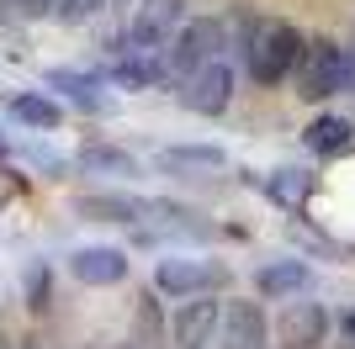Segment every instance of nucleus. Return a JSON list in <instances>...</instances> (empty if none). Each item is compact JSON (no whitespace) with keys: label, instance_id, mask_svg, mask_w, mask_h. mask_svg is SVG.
I'll list each match as a JSON object with an SVG mask.
<instances>
[{"label":"nucleus","instance_id":"1","mask_svg":"<svg viewBox=\"0 0 355 349\" xmlns=\"http://www.w3.org/2000/svg\"><path fill=\"white\" fill-rule=\"evenodd\" d=\"M302 48H308L302 27H292V21H260V32H254L250 43H244V53H239V69L250 74L260 90H276V85L292 80Z\"/></svg>","mask_w":355,"mask_h":349},{"label":"nucleus","instance_id":"2","mask_svg":"<svg viewBox=\"0 0 355 349\" xmlns=\"http://www.w3.org/2000/svg\"><path fill=\"white\" fill-rule=\"evenodd\" d=\"M355 80V48L334 43V37H318V43L302 48V58H297L292 69V85L302 101H334V96H345Z\"/></svg>","mask_w":355,"mask_h":349},{"label":"nucleus","instance_id":"3","mask_svg":"<svg viewBox=\"0 0 355 349\" xmlns=\"http://www.w3.org/2000/svg\"><path fill=\"white\" fill-rule=\"evenodd\" d=\"M207 58H223V16H186L180 32L159 48V85H180Z\"/></svg>","mask_w":355,"mask_h":349},{"label":"nucleus","instance_id":"4","mask_svg":"<svg viewBox=\"0 0 355 349\" xmlns=\"http://www.w3.org/2000/svg\"><path fill=\"white\" fill-rule=\"evenodd\" d=\"M186 0H138L133 16H128V27L106 43V53H144V58H159V48L170 43L186 21Z\"/></svg>","mask_w":355,"mask_h":349},{"label":"nucleus","instance_id":"5","mask_svg":"<svg viewBox=\"0 0 355 349\" xmlns=\"http://www.w3.org/2000/svg\"><path fill=\"white\" fill-rule=\"evenodd\" d=\"M234 80H239V69L228 64V58H207L202 69H191L186 80L175 85V101H180V111H191V116H223L228 106H234Z\"/></svg>","mask_w":355,"mask_h":349},{"label":"nucleus","instance_id":"6","mask_svg":"<svg viewBox=\"0 0 355 349\" xmlns=\"http://www.w3.org/2000/svg\"><path fill=\"white\" fill-rule=\"evenodd\" d=\"M228 286V265L218 260H191V254H164L154 265V296H170V302H186V296H202V291Z\"/></svg>","mask_w":355,"mask_h":349},{"label":"nucleus","instance_id":"7","mask_svg":"<svg viewBox=\"0 0 355 349\" xmlns=\"http://www.w3.org/2000/svg\"><path fill=\"white\" fill-rule=\"evenodd\" d=\"M218 318H223V296L202 291V296H186V302L170 307L164 318V344L175 349H212L218 339Z\"/></svg>","mask_w":355,"mask_h":349},{"label":"nucleus","instance_id":"8","mask_svg":"<svg viewBox=\"0 0 355 349\" xmlns=\"http://www.w3.org/2000/svg\"><path fill=\"white\" fill-rule=\"evenodd\" d=\"M270 334L282 349H324L329 334H334V312L318 296H292L282 307V318L270 323Z\"/></svg>","mask_w":355,"mask_h":349},{"label":"nucleus","instance_id":"9","mask_svg":"<svg viewBox=\"0 0 355 349\" xmlns=\"http://www.w3.org/2000/svg\"><path fill=\"white\" fill-rule=\"evenodd\" d=\"M270 344V318L254 296H223V318L212 349H266Z\"/></svg>","mask_w":355,"mask_h":349},{"label":"nucleus","instance_id":"10","mask_svg":"<svg viewBox=\"0 0 355 349\" xmlns=\"http://www.w3.org/2000/svg\"><path fill=\"white\" fill-rule=\"evenodd\" d=\"M313 265L308 254H282V260H266L254 270V296H266V302H292V296H308L313 291Z\"/></svg>","mask_w":355,"mask_h":349},{"label":"nucleus","instance_id":"11","mask_svg":"<svg viewBox=\"0 0 355 349\" xmlns=\"http://www.w3.org/2000/svg\"><path fill=\"white\" fill-rule=\"evenodd\" d=\"M69 276L80 286H122V280L133 276V260L117 244H85V249L69 254Z\"/></svg>","mask_w":355,"mask_h":349},{"label":"nucleus","instance_id":"12","mask_svg":"<svg viewBox=\"0 0 355 349\" xmlns=\"http://www.w3.org/2000/svg\"><path fill=\"white\" fill-rule=\"evenodd\" d=\"M43 85L48 90H59L69 106H80V111L90 116H112V96H106V80L101 74H90V69H69V64H59V69H48L43 74Z\"/></svg>","mask_w":355,"mask_h":349},{"label":"nucleus","instance_id":"13","mask_svg":"<svg viewBox=\"0 0 355 349\" xmlns=\"http://www.w3.org/2000/svg\"><path fill=\"white\" fill-rule=\"evenodd\" d=\"M154 164H159L170 180H212L218 170H228V154H223L218 143H170L154 154Z\"/></svg>","mask_w":355,"mask_h":349},{"label":"nucleus","instance_id":"14","mask_svg":"<svg viewBox=\"0 0 355 349\" xmlns=\"http://www.w3.org/2000/svg\"><path fill=\"white\" fill-rule=\"evenodd\" d=\"M260 190L282 206L286 217H297V212H308L313 190H318V174H313V170H297V164H276L270 174H260Z\"/></svg>","mask_w":355,"mask_h":349},{"label":"nucleus","instance_id":"15","mask_svg":"<svg viewBox=\"0 0 355 349\" xmlns=\"http://www.w3.org/2000/svg\"><path fill=\"white\" fill-rule=\"evenodd\" d=\"M159 196H133V190H90L80 196V212L96 222H148Z\"/></svg>","mask_w":355,"mask_h":349},{"label":"nucleus","instance_id":"16","mask_svg":"<svg viewBox=\"0 0 355 349\" xmlns=\"http://www.w3.org/2000/svg\"><path fill=\"white\" fill-rule=\"evenodd\" d=\"M302 148H308L313 159H340V154H350L355 148V122L340 111H318L302 127Z\"/></svg>","mask_w":355,"mask_h":349},{"label":"nucleus","instance_id":"17","mask_svg":"<svg viewBox=\"0 0 355 349\" xmlns=\"http://www.w3.org/2000/svg\"><path fill=\"white\" fill-rule=\"evenodd\" d=\"M6 111H11V122H21V127L32 132H53L64 122V106L48 96V90H16L11 101H6Z\"/></svg>","mask_w":355,"mask_h":349},{"label":"nucleus","instance_id":"18","mask_svg":"<svg viewBox=\"0 0 355 349\" xmlns=\"http://www.w3.org/2000/svg\"><path fill=\"white\" fill-rule=\"evenodd\" d=\"M74 164H80L85 174H128V180L138 174V159L128 154V148H112V143H85L80 154H74Z\"/></svg>","mask_w":355,"mask_h":349},{"label":"nucleus","instance_id":"19","mask_svg":"<svg viewBox=\"0 0 355 349\" xmlns=\"http://www.w3.org/2000/svg\"><path fill=\"white\" fill-rule=\"evenodd\" d=\"M21 286H27V307H37V312H43V307H48V265H32Z\"/></svg>","mask_w":355,"mask_h":349},{"label":"nucleus","instance_id":"20","mask_svg":"<svg viewBox=\"0 0 355 349\" xmlns=\"http://www.w3.org/2000/svg\"><path fill=\"white\" fill-rule=\"evenodd\" d=\"M27 159L37 164V170H53V174L64 170V159H59V154H53V148H27Z\"/></svg>","mask_w":355,"mask_h":349},{"label":"nucleus","instance_id":"21","mask_svg":"<svg viewBox=\"0 0 355 349\" xmlns=\"http://www.w3.org/2000/svg\"><path fill=\"white\" fill-rule=\"evenodd\" d=\"M112 6H128V0H106V11H112Z\"/></svg>","mask_w":355,"mask_h":349},{"label":"nucleus","instance_id":"22","mask_svg":"<svg viewBox=\"0 0 355 349\" xmlns=\"http://www.w3.org/2000/svg\"><path fill=\"white\" fill-rule=\"evenodd\" d=\"M0 159H6V138H0Z\"/></svg>","mask_w":355,"mask_h":349}]
</instances>
